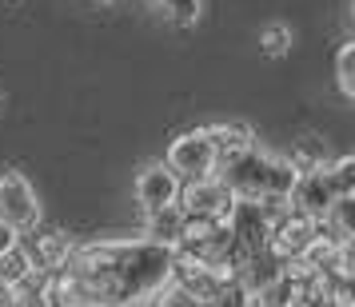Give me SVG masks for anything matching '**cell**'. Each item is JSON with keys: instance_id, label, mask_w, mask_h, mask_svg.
<instances>
[{"instance_id": "6da1fadb", "label": "cell", "mask_w": 355, "mask_h": 307, "mask_svg": "<svg viewBox=\"0 0 355 307\" xmlns=\"http://www.w3.org/2000/svg\"><path fill=\"white\" fill-rule=\"evenodd\" d=\"M72 307H144L152 304L172 275V247L136 240L72 243L68 259L56 267Z\"/></svg>"}, {"instance_id": "7a4b0ae2", "label": "cell", "mask_w": 355, "mask_h": 307, "mask_svg": "<svg viewBox=\"0 0 355 307\" xmlns=\"http://www.w3.org/2000/svg\"><path fill=\"white\" fill-rule=\"evenodd\" d=\"M216 176L227 184V192L236 195V200H263V195H284L291 200L295 192V184H300V168L288 160V156H275V152H243L240 160L224 164V172H216Z\"/></svg>"}, {"instance_id": "3957f363", "label": "cell", "mask_w": 355, "mask_h": 307, "mask_svg": "<svg viewBox=\"0 0 355 307\" xmlns=\"http://www.w3.org/2000/svg\"><path fill=\"white\" fill-rule=\"evenodd\" d=\"M176 208L184 211V216H211L216 224H227L232 211H236V195L227 192V184L220 176H204V179L180 184Z\"/></svg>"}, {"instance_id": "277c9868", "label": "cell", "mask_w": 355, "mask_h": 307, "mask_svg": "<svg viewBox=\"0 0 355 307\" xmlns=\"http://www.w3.org/2000/svg\"><path fill=\"white\" fill-rule=\"evenodd\" d=\"M164 164L180 176V184L188 179H204V176H216V152H211V140L204 136V128H192V132H180L176 140L168 144V156Z\"/></svg>"}, {"instance_id": "5b68a950", "label": "cell", "mask_w": 355, "mask_h": 307, "mask_svg": "<svg viewBox=\"0 0 355 307\" xmlns=\"http://www.w3.org/2000/svg\"><path fill=\"white\" fill-rule=\"evenodd\" d=\"M0 220L17 231H28L40 224V200H36L33 184L12 168L0 172Z\"/></svg>"}, {"instance_id": "8992f818", "label": "cell", "mask_w": 355, "mask_h": 307, "mask_svg": "<svg viewBox=\"0 0 355 307\" xmlns=\"http://www.w3.org/2000/svg\"><path fill=\"white\" fill-rule=\"evenodd\" d=\"M311 236H315V220H307V216H300V211L291 208L288 216L272 227V236H268V256H272L275 263L300 259L304 247L311 243Z\"/></svg>"}, {"instance_id": "52a82bcc", "label": "cell", "mask_w": 355, "mask_h": 307, "mask_svg": "<svg viewBox=\"0 0 355 307\" xmlns=\"http://www.w3.org/2000/svg\"><path fill=\"white\" fill-rule=\"evenodd\" d=\"M180 200V176L168 168V164H148L140 168L136 176V204L144 211H160V208H172Z\"/></svg>"}, {"instance_id": "ba28073f", "label": "cell", "mask_w": 355, "mask_h": 307, "mask_svg": "<svg viewBox=\"0 0 355 307\" xmlns=\"http://www.w3.org/2000/svg\"><path fill=\"white\" fill-rule=\"evenodd\" d=\"M336 200H343V195L336 192L327 168H320V172H304V176H300L295 192H291V208L300 211V216H307V220H323Z\"/></svg>"}, {"instance_id": "9c48e42d", "label": "cell", "mask_w": 355, "mask_h": 307, "mask_svg": "<svg viewBox=\"0 0 355 307\" xmlns=\"http://www.w3.org/2000/svg\"><path fill=\"white\" fill-rule=\"evenodd\" d=\"M204 136L211 140V152H216V168H224V164L240 160L243 152H252L256 148V136L248 124L240 120H220V124H208Z\"/></svg>"}, {"instance_id": "30bf717a", "label": "cell", "mask_w": 355, "mask_h": 307, "mask_svg": "<svg viewBox=\"0 0 355 307\" xmlns=\"http://www.w3.org/2000/svg\"><path fill=\"white\" fill-rule=\"evenodd\" d=\"M180 227H184V211H180L176 204H172V208H160V211H148L144 240L160 243V247H176L180 243Z\"/></svg>"}, {"instance_id": "8fae6325", "label": "cell", "mask_w": 355, "mask_h": 307, "mask_svg": "<svg viewBox=\"0 0 355 307\" xmlns=\"http://www.w3.org/2000/svg\"><path fill=\"white\" fill-rule=\"evenodd\" d=\"M24 252H28L36 272H56V267L68 259V252H72V240L60 236V231H52V236H40L36 247H24Z\"/></svg>"}, {"instance_id": "7c38bea8", "label": "cell", "mask_w": 355, "mask_h": 307, "mask_svg": "<svg viewBox=\"0 0 355 307\" xmlns=\"http://www.w3.org/2000/svg\"><path fill=\"white\" fill-rule=\"evenodd\" d=\"M243 295H248V291H243L240 283H232L227 295H220V299H192V295H184V291H176V288H164L152 304L156 307H243Z\"/></svg>"}, {"instance_id": "4fadbf2b", "label": "cell", "mask_w": 355, "mask_h": 307, "mask_svg": "<svg viewBox=\"0 0 355 307\" xmlns=\"http://www.w3.org/2000/svg\"><path fill=\"white\" fill-rule=\"evenodd\" d=\"M300 172H320V168H327L331 164V148H327V140H320V136H304L300 144L291 148L288 156Z\"/></svg>"}, {"instance_id": "5bb4252c", "label": "cell", "mask_w": 355, "mask_h": 307, "mask_svg": "<svg viewBox=\"0 0 355 307\" xmlns=\"http://www.w3.org/2000/svg\"><path fill=\"white\" fill-rule=\"evenodd\" d=\"M36 267H33V259H28V252H24V243H17L12 252H4L0 256V283L4 288H17L24 275H33Z\"/></svg>"}, {"instance_id": "9a60e30c", "label": "cell", "mask_w": 355, "mask_h": 307, "mask_svg": "<svg viewBox=\"0 0 355 307\" xmlns=\"http://www.w3.org/2000/svg\"><path fill=\"white\" fill-rule=\"evenodd\" d=\"M336 84H339V92L352 100L355 96V44L347 40L343 49H339L336 56Z\"/></svg>"}, {"instance_id": "2e32d148", "label": "cell", "mask_w": 355, "mask_h": 307, "mask_svg": "<svg viewBox=\"0 0 355 307\" xmlns=\"http://www.w3.org/2000/svg\"><path fill=\"white\" fill-rule=\"evenodd\" d=\"M327 176H331L339 195H355V156H336L327 164Z\"/></svg>"}, {"instance_id": "e0dca14e", "label": "cell", "mask_w": 355, "mask_h": 307, "mask_svg": "<svg viewBox=\"0 0 355 307\" xmlns=\"http://www.w3.org/2000/svg\"><path fill=\"white\" fill-rule=\"evenodd\" d=\"M259 49L268 52V56H284L291 49V28L288 24H268L263 33H259Z\"/></svg>"}, {"instance_id": "ac0fdd59", "label": "cell", "mask_w": 355, "mask_h": 307, "mask_svg": "<svg viewBox=\"0 0 355 307\" xmlns=\"http://www.w3.org/2000/svg\"><path fill=\"white\" fill-rule=\"evenodd\" d=\"M160 8L168 12L172 24H180V28H192L196 20H200V0H164Z\"/></svg>"}, {"instance_id": "d6986e66", "label": "cell", "mask_w": 355, "mask_h": 307, "mask_svg": "<svg viewBox=\"0 0 355 307\" xmlns=\"http://www.w3.org/2000/svg\"><path fill=\"white\" fill-rule=\"evenodd\" d=\"M17 243H20V231H17V227H8L4 220H0V256H4V252H12Z\"/></svg>"}, {"instance_id": "ffe728a7", "label": "cell", "mask_w": 355, "mask_h": 307, "mask_svg": "<svg viewBox=\"0 0 355 307\" xmlns=\"http://www.w3.org/2000/svg\"><path fill=\"white\" fill-rule=\"evenodd\" d=\"M148 4H156V8H160V4H164V0H148Z\"/></svg>"}]
</instances>
